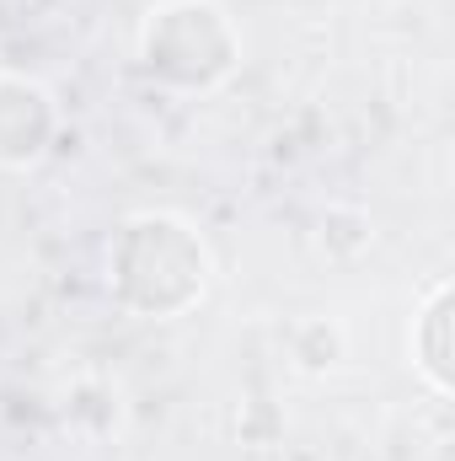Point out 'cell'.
Masks as SVG:
<instances>
[{
    "mask_svg": "<svg viewBox=\"0 0 455 461\" xmlns=\"http://www.w3.org/2000/svg\"><path fill=\"white\" fill-rule=\"evenodd\" d=\"M59 134V103L32 76H0V167L27 172Z\"/></svg>",
    "mask_w": 455,
    "mask_h": 461,
    "instance_id": "cell-3",
    "label": "cell"
},
{
    "mask_svg": "<svg viewBox=\"0 0 455 461\" xmlns=\"http://www.w3.org/2000/svg\"><path fill=\"white\" fill-rule=\"evenodd\" d=\"M210 241L172 210H134L108 241V290L123 312L172 322L210 290Z\"/></svg>",
    "mask_w": 455,
    "mask_h": 461,
    "instance_id": "cell-1",
    "label": "cell"
},
{
    "mask_svg": "<svg viewBox=\"0 0 455 461\" xmlns=\"http://www.w3.org/2000/svg\"><path fill=\"white\" fill-rule=\"evenodd\" d=\"M413 370L434 397H451V279H434L413 317Z\"/></svg>",
    "mask_w": 455,
    "mask_h": 461,
    "instance_id": "cell-4",
    "label": "cell"
},
{
    "mask_svg": "<svg viewBox=\"0 0 455 461\" xmlns=\"http://www.w3.org/2000/svg\"><path fill=\"white\" fill-rule=\"evenodd\" d=\"M134 54L172 92H215L241 65V32L220 0H161L145 11Z\"/></svg>",
    "mask_w": 455,
    "mask_h": 461,
    "instance_id": "cell-2",
    "label": "cell"
}]
</instances>
